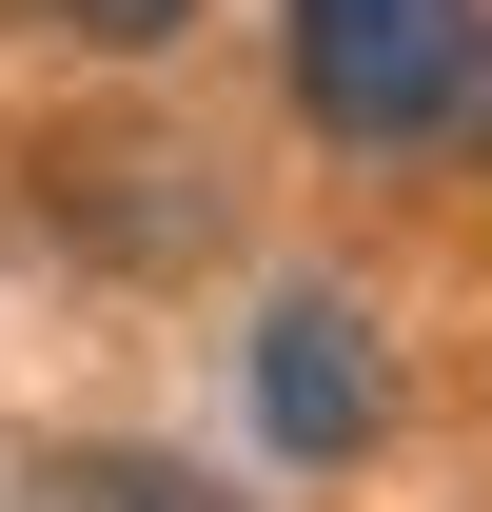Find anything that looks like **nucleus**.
I'll return each instance as SVG.
<instances>
[{
  "label": "nucleus",
  "instance_id": "f257e3e1",
  "mask_svg": "<svg viewBox=\"0 0 492 512\" xmlns=\"http://www.w3.org/2000/svg\"><path fill=\"white\" fill-rule=\"evenodd\" d=\"M296 119L335 158H473L492 119V0H276Z\"/></svg>",
  "mask_w": 492,
  "mask_h": 512
},
{
  "label": "nucleus",
  "instance_id": "f03ea898",
  "mask_svg": "<svg viewBox=\"0 0 492 512\" xmlns=\"http://www.w3.org/2000/svg\"><path fill=\"white\" fill-rule=\"evenodd\" d=\"M256 434L296 453V473H355V453L394 434V335H374L335 276H296V296L256 316Z\"/></svg>",
  "mask_w": 492,
  "mask_h": 512
},
{
  "label": "nucleus",
  "instance_id": "7ed1b4c3",
  "mask_svg": "<svg viewBox=\"0 0 492 512\" xmlns=\"http://www.w3.org/2000/svg\"><path fill=\"white\" fill-rule=\"evenodd\" d=\"M40 512H237V493H197L178 453H60V473H40Z\"/></svg>",
  "mask_w": 492,
  "mask_h": 512
},
{
  "label": "nucleus",
  "instance_id": "20e7f679",
  "mask_svg": "<svg viewBox=\"0 0 492 512\" xmlns=\"http://www.w3.org/2000/svg\"><path fill=\"white\" fill-rule=\"evenodd\" d=\"M60 40H99V60H158V40H197V0H40Z\"/></svg>",
  "mask_w": 492,
  "mask_h": 512
}]
</instances>
